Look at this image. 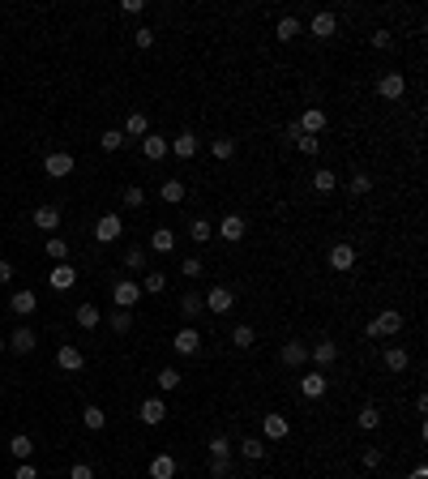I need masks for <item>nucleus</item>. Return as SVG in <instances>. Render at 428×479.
Instances as JSON below:
<instances>
[{
  "instance_id": "3c124183",
  "label": "nucleus",
  "mask_w": 428,
  "mask_h": 479,
  "mask_svg": "<svg viewBox=\"0 0 428 479\" xmlns=\"http://www.w3.org/2000/svg\"><path fill=\"white\" fill-rule=\"evenodd\" d=\"M124 206H133V210L146 206V189H142V184H129V189H124Z\"/></svg>"
},
{
  "instance_id": "aec40b11",
  "label": "nucleus",
  "mask_w": 428,
  "mask_h": 479,
  "mask_svg": "<svg viewBox=\"0 0 428 479\" xmlns=\"http://www.w3.org/2000/svg\"><path fill=\"white\" fill-rule=\"evenodd\" d=\"M279 360H283L287 368H305V364H309V347H305V342H283V347H279Z\"/></svg>"
},
{
  "instance_id": "2eb2a0df",
  "label": "nucleus",
  "mask_w": 428,
  "mask_h": 479,
  "mask_svg": "<svg viewBox=\"0 0 428 479\" xmlns=\"http://www.w3.org/2000/svg\"><path fill=\"white\" fill-rule=\"evenodd\" d=\"M262 433H266V441H283V437L291 433V424H287V415H279V411H266Z\"/></svg>"
},
{
  "instance_id": "1a4fd4ad",
  "label": "nucleus",
  "mask_w": 428,
  "mask_h": 479,
  "mask_svg": "<svg viewBox=\"0 0 428 479\" xmlns=\"http://www.w3.org/2000/svg\"><path fill=\"white\" fill-rule=\"evenodd\" d=\"M5 347H9V351H17V356H31V351L39 347V338H35V330H31V325H17V330L5 338Z\"/></svg>"
},
{
  "instance_id": "f03ea898",
  "label": "nucleus",
  "mask_w": 428,
  "mask_h": 479,
  "mask_svg": "<svg viewBox=\"0 0 428 479\" xmlns=\"http://www.w3.org/2000/svg\"><path fill=\"white\" fill-rule=\"evenodd\" d=\"M201 304H206V313L223 317V313H232V308H236V291H232V287H210L206 295H201Z\"/></svg>"
},
{
  "instance_id": "13d9d810",
  "label": "nucleus",
  "mask_w": 428,
  "mask_h": 479,
  "mask_svg": "<svg viewBox=\"0 0 428 479\" xmlns=\"http://www.w3.org/2000/svg\"><path fill=\"white\" fill-rule=\"evenodd\" d=\"M13 479H39V471H35L31 462H17V471H13Z\"/></svg>"
},
{
  "instance_id": "de8ad7c7",
  "label": "nucleus",
  "mask_w": 428,
  "mask_h": 479,
  "mask_svg": "<svg viewBox=\"0 0 428 479\" xmlns=\"http://www.w3.org/2000/svg\"><path fill=\"white\" fill-rule=\"evenodd\" d=\"M99 146H103V150H108V155H116V150L124 146V133H120V129H108L103 137H99Z\"/></svg>"
},
{
  "instance_id": "0eeeda50",
  "label": "nucleus",
  "mask_w": 428,
  "mask_h": 479,
  "mask_svg": "<svg viewBox=\"0 0 428 479\" xmlns=\"http://www.w3.org/2000/svg\"><path fill=\"white\" fill-rule=\"evenodd\" d=\"M309 35H313V39H334V35H339V17H334L330 9L313 13V21H309Z\"/></svg>"
},
{
  "instance_id": "58836bf2",
  "label": "nucleus",
  "mask_w": 428,
  "mask_h": 479,
  "mask_svg": "<svg viewBox=\"0 0 428 479\" xmlns=\"http://www.w3.org/2000/svg\"><path fill=\"white\" fill-rule=\"evenodd\" d=\"M108 321H112V330H116V334H129V330H133V308H116Z\"/></svg>"
},
{
  "instance_id": "5fc2aeb1",
  "label": "nucleus",
  "mask_w": 428,
  "mask_h": 479,
  "mask_svg": "<svg viewBox=\"0 0 428 479\" xmlns=\"http://www.w3.org/2000/svg\"><path fill=\"white\" fill-rule=\"evenodd\" d=\"M133 43H137V47H155V31H150V26H137V31H133Z\"/></svg>"
},
{
  "instance_id": "c85d7f7f",
  "label": "nucleus",
  "mask_w": 428,
  "mask_h": 479,
  "mask_svg": "<svg viewBox=\"0 0 428 479\" xmlns=\"http://www.w3.org/2000/svg\"><path fill=\"white\" fill-rule=\"evenodd\" d=\"M296 35H300V17H296V13L279 17V26H274V39H279V43H291Z\"/></svg>"
},
{
  "instance_id": "680f3d73",
  "label": "nucleus",
  "mask_w": 428,
  "mask_h": 479,
  "mask_svg": "<svg viewBox=\"0 0 428 479\" xmlns=\"http://www.w3.org/2000/svg\"><path fill=\"white\" fill-rule=\"evenodd\" d=\"M407 479H428V467H424V462H420V467H416V471H411V475H407Z\"/></svg>"
},
{
  "instance_id": "e2e57ef3",
  "label": "nucleus",
  "mask_w": 428,
  "mask_h": 479,
  "mask_svg": "<svg viewBox=\"0 0 428 479\" xmlns=\"http://www.w3.org/2000/svg\"><path fill=\"white\" fill-rule=\"evenodd\" d=\"M5 351H9V347H5V334H0V356H5Z\"/></svg>"
},
{
  "instance_id": "39448f33",
  "label": "nucleus",
  "mask_w": 428,
  "mask_h": 479,
  "mask_svg": "<svg viewBox=\"0 0 428 479\" xmlns=\"http://www.w3.org/2000/svg\"><path fill=\"white\" fill-rule=\"evenodd\" d=\"M120 236H124V223H120V214H103V218L94 223V240H99V244H116Z\"/></svg>"
},
{
  "instance_id": "c9c22d12",
  "label": "nucleus",
  "mask_w": 428,
  "mask_h": 479,
  "mask_svg": "<svg viewBox=\"0 0 428 479\" xmlns=\"http://www.w3.org/2000/svg\"><path fill=\"white\" fill-rule=\"evenodd\" d=\"M210 155H214L219 163H228V159L236 155V137H214V141H210Z\"/></svg>"
},
{
  "instance_id": "052dcab7",
  "label": "nucleus",
  "mask_w": 428,
  "mask_h": 479,
  "mask_svg": "<svg viewBox=\"0 0 428 479\" xmlns=\"http://www.w3.org/2000/svg\"><path fill=\"white\" fill-rule=\"evenodd\" d=\"M0 283H13V265L9 261H0Z\"/></svg>"
},
{
  "instance_id": "f704fd0d",
  "label": "nucleus",
  "mask_w": 428,
  "mask_h": 479,
  "mask_svg": "<svg viewBox=\"0 0 428 479\" xmlns=\"http://www.w3.org/2000/svg\"><path fill=\"white\" fill-rule=\"evenodd\" d=\"M82 424L90 428V433H103V428H108V411H103V407H86V411H82Z\"/></svg>"
},
{
  "instance_id": "20e7f679",
  "label": "nucleus",
  "mask_w": 428,
  "mask_h": 479,
  "mask_svg": "<svg viewBox=\"0 0 428 479\" xmlns=\"http://www.w3.org/2000/svg\"><path fill=\"white\" fill-rule=\"evenodd\" d=\"M56 368H60V372H82V368H86V356H82V347H73V342H60V347H56Z\"/></svg>"
},
{
  "instance_id": "4c0bfd02",
  "label": "nucleus",
  "mask_w": 428,
  "mask_h": 479,
  "mask_svg": "<svg viewBox=\"0 0 428 479\" xmlns=\"http://www.w3.org/2000/svg\"><path fill=\"white\" fill-rule=\"evenodd\" d=\"M189 236H193L197 244H206V240L214 236V223H210V218H193V223H189Z\"/></svg>"
},
{
  "instance_id": "5701e85b",
  "label": "nucleus",
  "mask_w": 428,
  "mask_h": 479,
  "mask_svg": "<svg viewBox=\"0 0 428 479\" xmlns=\"http://www.w3.org/2000/svg\"><path fill=\"white\" fill-rule=\"evenodd\" d=\"M150 479H176V458L171 453H155V458H150Z\"/></svg>"
},
{
  "instance_id": "603ef678",
  "label": "nucleus",
  "mask_w": 428,
  "mask_h": 479,
  "mask_svg": "<svg viewBox=\"0 0 428 479\" xmlns=\"http://www.w3.org/2000/svg\"><path fill=\"white\" fill-rule=\"evenodd\" d=\"M210 475L214 479H228L232 475V458H210Z\"/></svg>"
},
{
  "instance_id": "4d7b16f0",
  "label": "nucleus",
  "mask_w": 428,
  "mask_h": 479,
  "mask_svg": "<svg viewBox=\"0 0 428 479\" xmlns=\"http://www.w3.org/2000/svg\"><path fill=\"white\" fill-rule=\"evenodd\" d=\"M142 9H146V5H142V0H120V13H124V17H137Z\"/></svg>"
},
{
  "instance_id": "a18cd8bd",
  "label": "nucleus",
  "mask_w": 428,
  "mask_h": 479,
  "mask_svg": "<svg viewBox=\"0 0 428 479\" xmlns=\"http://www.w3.org/2000/svg\"><path fill=\"white\" fill-rule=\"evenodd\" d=\"M43 248H47V257H52V261H69V240H60V236H52V240H47Z\"/></svg>"
},
{
  "instance_id": "ea45409f",
  "label": "nucleus",
  "mask_w": 428,
  "mask_h": 479,
  "mask_svg": "<svg viewBox=\"0 0 428 479\" xmlns=\"http://www.w3.org/2000/svg\"><path fill=\"white\" fill-rule=\"evenodd\" d=\"M291 141L300 146V155H309V159L321 150V141H317V137H309V133H296V124H291Z\"/></svg>"
},
{
  "instance_id": "9d476101",
  "label": "nucleus",
  "mask_w": 428,
  "mask_h": 479,
  "mask_svg": "<svg viewBox=\"0 0 428 479\" xmlns=\"http://www.w3.org/2000/svg\"><path fill=\"white\" fill-rule=\"evenodd\" d=\"M244 232H248L244 214H223V223H219V240H228V244H240V240H244Z\"/></svg>"
},
{
  "instance_id": "49530a36",
  "label": "nucleus",
  "mask_w": 428,
  "mask_h": 479,
  "mask_svg": "<svg viewBox=\"0 0 428 479\" xmlns=\"http://www.w3.org/2000/svg\"><path fill=\"white\" fill-rule=\"evenodd\" d=\"M334 184H339L334 171H313V189H317V193H334Z\"/></svg>"
},
{
  "instance_id": "4be33fe9",
  "label": "nucleus",
  "mask_w": 428,
  "mask_h": 479,
  "mask_svg": "<svg viewBox=\"0 0 428 479\" xmlns=\"http://www.w3.org/2000/svg\"><path fill=\"white\" fill-rule=\"evenodd\" d=\"M150 253H176V232L171 227H155V236H150Z\"/></svg>"
},
{
  "instance_id": "6e6552de",
  "label": "nucleus",
  "mask_w": 428,
  "mask_h": 479,
  "mask_svg": "<svg viewBox=\"0 0 428 479\" xmlns=\"http://www.w3.org/2000/svg\"><path fill=\"white\" fill-rule=\"evenodd\" d=\"M73 283H78V270H73L69 261H56L52 274H47V287L52 291H73Z\"/></svg>"
},
{
  "instance_id": "79ce46f5",
  "label": "nucleus",
  "mask_w": 428,
  "mask_h": 479,
  "mask_svg": "<svg viewBox=\"0 0 428 479\" xmlns=\"http://www.w3.org/2000/svg\"><path fill=\"white\" fill-rule=\"evenodd\" d=\"M356 424L364 428V433H373V428H382V411H377V407H360V415H356Z\"/></svg>"
},
{
  "instance_id": "9b49d317",
  "label": "nucleus",
  "mask_w": 428,
  "mask_h": 479,
  "mask_svg": "<svg viewBox=\"0 0 428 479\" xmlns=\"http://www.w3.org/2000/svg\"><path fill=\"white\" fill-rule=\"evenodd\" d=\"M325 390H330V381H325V372H321V368H317V372H305V376H300V398L317 402Z\"/></svg>"
},
{
  "instance_id": "412c9836",
  "label": "nucleus",
  "mask_w": 428,
  "mask_h": 479,
  "mask_svg": "<svg viewBox=\"0 0 428 479\" xmlns=\"http://www.w3.org/2000/svg\"><path fill=\"white\" fill-rule=\"evenodd\" d=\"M167 146H171V155H180V159H197V133H189V129L176 133Z\"/></svg>"
},
{
  "instance_id": "a211bd4d",
  "label": "nucleus",
  "mask_w": 428,
  "mask_h": 479,
  "mask_svg": "<svg viewBox=\"0 0 428 479\" xmlns=\"http://www.w3.org/2000/svg\"><path fill=\"white\" fill-rule=\"evenodd\" d=\"M325 261H330V270H339V274H347L351 265H356V248H351V244H343V240H339V244L330 248V257H325Z\"/></svg>"
},
{
  "instance_id": "f8f14e48",
  "label": "nucleus",
  "mask_w": 428,
  "mask_h": 479,
  "mask_svg": "<svg viewBox=\"0 0 428 479\" xmlns=\"http://www.w3.org/2000/svg\"><path fill=\"white\" fill-rule=\"evenodd\" d=\"M112 299H116V308H133L137 299H142V283H133V279H120V283L112 287Z\"/></svg>"
},
{
  "instance_id": "72a5a7b5",
  "label": "nucleus",
  "mask_w": 428,
  "mask_h": 479,
  "mask_svg": "<svg viewBox=\"0 0 428 479\" xmlns=\"http://www.w3.org/2000/svg\"><path fill=\"white\" fill-rule=\"evenodd\" d=\"M159 197L167 201V206H180V201H185V184H180V180H163V184H159Z\"/></svg>"
},
{
  "instance_id": "7c9ffc66",
  "label": "nucleus",
  "mask_w": 428,
  "mask_h": 479,
  "mask_svg": "<svg viewBox=\"0 0 428 479\" xmlns=\"http://www.w3.org/2000/svg\"><path fill=\"white\" fill-rule=\"evenodd\" d=\"M201 308H206V304H201V295H197V291H185V295H180V317H185V321H197Z\"/></svg>"
},
{
  "instance_id": "c756f323",
  "label": "nucleus",
  "mask_w": 428,
  "mask_h": 479,
  "mask_svg": "<svg viewBox=\"0 0 428 479\" xmlns=\"http://www.w3.org/2000/svg\"><path fill=\"white\" fill-rule=\"evenodd\" d=\"M9 453H13L17 462H31V453H35V441H31L26 433H17V437L9 441Z\"/></svg>"
},
{
  "instance_id": "dca6fc26",
  "label": "nucleus",
  "mask_w": 428,
  "mask_h": 479,
  "mask_svg": "<svg viewBox=\"0 0 428 479\" xmlns=\"http://www.w3.org/2000/svg\"><path fill=\"white\" fill-rule=\"evenodd\" d=\"M137 419H142V424H150V428L163 424V419H167V402H163V398H146L142 407H137Z\"/></svg>"
},
{
  "instance_id": "6ab92c4d",
  "label": "nucleus",
  "mask_w": 428,
  "mask_h": 479,
  "mask_svg": "<svg viewBox=\"0 0 428 479\" xmlns=\"http://www.w3.org/2000/svg\"><path fill=\"white\" fill-rule=\"evenodd\" d=\"M35 308H39V299H35V291H31V287H22V291H13V295H9V313L31 317Z\"/></svg>"
},
{
  "instance_id": "cd10ccee",
  "label": "nucleus",
  "mask_w": 428,
  "mask_h": 479,
  "mask_svg": "<svg viewBox=\"0 0 428 479\" xmlns=\"http://www.w3.org/2000/svg\"><path fill=\"white\" fill-rule=\"evenodd\" d=\"M73 321H78L82 330H99V321H103V313H99L94 304H78V308H73Z\"/></svg>"
},
{
  "instance_id": "423d86ee",
  "label": "nucleus",
  "mask_w": 428,
  "mask_h": 479,
  "mask_svg": "<svg viewBox=\"0 0 428 479\" xmlns=\"http://www.w3.org/2000/svg\"><path fill=\"white\" fill-rule=\"evenodd\" d=\"M73 167H78V163H73V155H65V150H52V155L43 159V171L52 175V180H65V175H73Z\"/></svg>"
},
{
  "instance_id": "f257e3e1",
  "label": "nucleus",
  "mask_w": 428,
  "mask_h": 479,
  "mask_svg": "<svg viewBox=\"0 0 428 479\" xmlns=\"http://www.w3.org/2000/svg\"><path fill=\"white\" fill-rule=\"evenodd\" d=\"M398 330H402V313H398V308H382V313L364 325L368 338H390V334H398Z\"/></svg>"
},
{
  "instance_id": "c03bdc74",
  "label": "nucleus",
  "mask_w": 428,
  "mask_h": 479,
  "mask_svg": "<svg viewBox=\"0 0 428 479\" xmlns=\"http://www.w3.org/2000/svg\"><path fill=\"white\" fill-rule=\"evenodd\" d=\"M163 287H167V274H146L142 279V295H163Z\"/></svg>"
},
{
  "instance_id": "bb28decb",
  "label": "nucleus",
  "mask_w": 428,
  "mask_h": 479,
  "mask_svg": "<svg viewBox=\"0 0 428 479\" xmlns=\"http://www.w3.org/2000/svg\"><path fill=\"white\" fill-rule=\"evenodd\" d=\"M35 227H39V232H56V227H60V206H39L35 210Z\"/></svg>"
},
{
  "instance_id": "37998d69",
  "label": "nucleus",
  "mask_w": 428,
  "mask_h": 479,
  "mask_svg": "<svg viewBox=\"0 0 428 479\" xmlns=\"http://www.w3.org/2000/svg\"><path fill=\"white\" fill-rule=\"evenodd\" d=\"M155 381H159V390H176V385L185 381V372H180V368H159Z\"/></svg>"
},
{
  "instance_id": "393cba45",
  "label": "nucleus",
  "mask_w": 428,
  "mask_h": 479,
  "mask_svg": "<svg viewBox=\"0 0 428 479\" xmlns=\"http://www.w3.org/2000/svg\"><path fill=\"white\" fill-rule=\"evenodd\" d=\"M124 137H146L150 133V120H146V112H129L124 116V129H120Z\"/></svg>"
},
{
  "instance_id": "f3484780",
  "label": "nucleus",
  "mask_w": 428,
  "mask_h": 479,
  "mask_svg": "<svg viewBox=\"0 0 428 479\" xmlns=\"http://www.w3.org/2000/svg\"><path fill=\"white\" fill-rule=\"evenodd\" d=\"M171 347H176V356H197V351H201V334L193 330V325H185V330L171 338Z\"/></svg>"
},
{
  "instance_id": "b1692460",
  "label": "nucleus",
  "mask_w": 428,
  "mask_h": 479,
  "mask_svg": "<svg viewBox=\"0 0 428 479\" xmlns=\"http://www.w3.org/2000/svg\"><path fill=\"white\" fill-rule=\"evenodd\" d=\"M309 360H317V368H330L339 360V342H317L309 347Z\"/></svg>"
},
{
  "instance_id": "ddd939ff",
  "label": "nucleus",
  "mask_w": 428,
  "mask_h": 479,
  "mask_svg": "<svg viewBox=\"0 0 428 479\" xmlns=\"http://www.w3.org/2000/svg\"><path fill=\"white\" fill-rule=\"evenodd\" d=\"M377 94H382L386 103H394V98L407 94V78H402V73H386V78L377 82Z\"/></svg>"
},
{
  "instance_id": "864d4df0",
  "label": "nucleus",
  "mask_w": 428,
  "mask_h": 479,
  "mask_svg": "<svg viewBox=\"0 0 428 479\" xmlns=\"http://www.w3.org/2000/svg\"><path fill=\"white\" fill-rule=\"evenodd\" d=\"M180 274H185V279H201V257H185V261H180Z\"/></svg>"
},
{
  "instance_id": "a19ab883",
  "label": "nucleus",
  "mask_w": 428,
  "mask_h": 479,
  "mask_svg": "<svg viewBox=\"0 0 428 479\" xmlns=\"http://www.w3.org/2000/svg\"><path fill=\"white\" fill-rule=\"evenodd\" d=\"M206 449H210V458H232V441L223 437V433H214V437L206 441Z\"/></svg>"
},
{
  "instance_id": "8fccbe9b",
  "label": "nucleus",
  "mask_w": 428,
  "mask_h": 479,
  "mask_svg": "<svg viewBox=\"0 0 428 479\" xmlns=\"http://www.w3.org/2000/svg\"><path fill=\"white\" fill-rule=\"evenodd\" d=\"M360 462H364V471H377V467H382V462H386V453H382V449H373V445H368V449L360 453Z\"/></svg>"
},
{
  "instance_id": "7ed1b4c3",
  "label": "nucleus",
  "mask_w": 428,
  "mask_h": 479,
  "mask_svg": "<svg viewBox=\"0 0 428 479\" xmlns=\"http://www.w3.org/2000/svg\"><path fill=\"white\" fill-rule=\"evenodd\" d=\"M325 124H330V116H325L321 107H305V112H300V120H296V133L317 137V133H325Z\"/></svg>"
},
{
  "instance_id": "2f4dec72",
  "label": "nucleus",
  "mask_w": 428,
  "mask_h": 479,
  "mask_svg": "<svg viewBox=\"0 0 428 479\" xmlns=\"http://www.w3.org/2000/svg\"><path fill=\"white\" fill-rule=\"evenodd\" d=\"M240 453H244L248 462H262V458H266V441H262V437H244V441H240Z\"/></svg>"
},
{
  "instance_id": "473e14b6",
  "label": "nucleus",
  "mask_w": 428,
  "mask_h": 479,
  "mask_svg": "<svg viewBox=\"0 0 428 479\" xmlns=\"http://www.w3.org/2000/svg\"><path fill=\"white\" fill-rule=\"evenodd\" d=\"M124 270L146 274V248H142V244H129V248H124Z\"/></svg>"
},
{
  "instance_id": "e433bc0d",
  "label": "nucleus",
  "mask_w": 428,
  "mask_h": 479,
  "mask_svg": "<svg viewBox=\"0 0 428 479\" xmlns=\"http://www.w3.org/2000/svg\"><path fill=\"white\" fill-rule=\"evenodd\" d=\"M253 342H257V330H253V325H236V330H232V347L248 351Z\"/></svg>"
},
{
  "instance_id": "6e6d98bb",
  "label": "nucleus",
  "mask_w": 428,
  "mask_h": 479,
  "mask_svg": "<svg viewBox=\"0 0 428 479\" xmlns=\"http://www.w3.org/2000/svg\"><path fill=\"white\" fill-rule=\"evenodd\" d=\"M69 479H94V467H90V462H73V467H69Z\"/></svg>"
},
{
  "instance_id": "4468645a",
  "label": "nucleus",
  "mask_w": 428,
  "mask_h": 479,
  "mask_svg": "<svg viewBox=\"0 0 428 479\" xmlns=\"http://www.w3.org/2000/svg\"><path fill=\"white\" fill-rule=\"evenodd\" d=\"M142 155H146L150 163H163V159L171 155V146H167V137H159V133H146V137H142Z\"/></svg>"
},
{
  "instance_id": "09e8293b",
  "label": "nucleus",
  "mask_w": 428,
  "mask_h": 479,
  "mask_svg": "<svg viewBox=\"0 0 428 479\" xmlns=\"http://www.w3.org/2000/svg\"><path fill=\"white\" fill-rule=\"evenodd\" d=\"M347 189L356 193V197H364V193L373 189V175H368V171H356V175H351V184H347Z\"/></svg>"
},
{
  "instance_id": "bf43d9fd",
  "label": "nucleus",
  "mask_w": 428,
  "mask_h": 479,
  "mask_svg": "<svg viewBox=\"0 0 428 479\" xmlns=\"http://www.w3.org/2000/svg\"><path fill=\"white\" fill-rule=\"evenodd\" d=\"M390 43H394V39H390V31H377V35H373V47H377V52H386Z\"/></svg>"
},
{
  "instance_id": "a878e982",
  "label": "nucleus",
  "mask_w": 428,
  "mask_h": 479,
  "mask_svg": "<svg viewBox=\"0 0 428 479\" xmlns=\"http://www.w3.org/2000/svg\"><path fill=\"white\" fill-rule=\"evenodd\" d=\"M382 364H386L390 372H407V364H411V356H407V347H386V356H382Z\"/></svg>"
}]
</instances>
